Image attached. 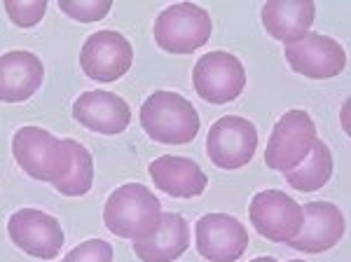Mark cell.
<instances>
[{"instance_id": "2e32d148", "label": "cell", "mask_w": 351, "mask_h": 262, "mask_svg": "<svg viewBox=\"0 0 351 262\" xmlns=\"http://www.w3.org/2000/svg\"><path fill=\"white\" fill-rule=\"evenodd\" d=\"M148 174L157 190L173 199H195L204 195L208 185L206 174L190 157L162 155L150 162Z\"/></svg>"}, {"instance_id": "603a6c76", "label": "cell", "mask_w": 351, "mask_h": 262, "mask_svg": "<svg viewBox=\"0 0 351 262\" xmlns=\"http://www.w3.org/2000/svg\"><path fill=\"white\" fill-rule=\"evenodd\" d=\"M115 253L106 239H87L66 255L64 262H112Z\"/></svg>"}, {"instance_id": "e0dca14e", "label": "cell", "mask_w": 351, "mask_h": 262, "mask_svg": "<svg viewBox=\"0 0 351 262\" xmlns=\"http://www.w3.org/2000/svg\"><path fill=\"white\" fill-rule=\"evenodd\" d=\"M260 19L269 36L288 47L311 33L316 5L311 0H269L263 5Z\"/></svg>"}, {"instance_id": "30bf717a", "label": "cell", "mask_w": 351, "mask_h": 262, "mask_svg": "<svg viewBox=\"0 0 351 262\" xmlns=\"http://www.w3.org/2000/svg\"><path fill=\"white\" fill-rule=\"evenodd\" d=\"M8 235L14 246L38 260L56 258L66 239L59 220L40 209H19L10 215Z\"/></svg>"}, {"instance_id": "3957f363", "label": "cell", "mask_w": 351, "mask_h": 262, "mask_svg": "<svg viewBox=\"0 0 351 262\" xmlns=\"http://www.w3.org/2000/svg\"><path fill=\"white\" fill-rule=\"evenodd\" d=\"M12 155L33 180L54 183L71 164V139H56L43 127H21L12 136Z\"/></svg>"}, {"instance_id": "7c38bea8", "label": "cell", "mask_w": 351, "mask_h": 262, "mask_svg": "<svg viewBox=\"0 0 351 262\" xmlns=\"http://www.w3.org/2000/svg\"><path fill=\"white\" fill-rule=\"evenodd\" d=\"M286 61L293 71L309 80H330L344 71L347 52L335 38L324 33H307L295 45H288Z\"/></svg>"}, {"instance_id": "ac0fdd59", "label": "cell", "mask_w": 351, "mask_h": 262, "mask_svg": "<svg viewBox=\"0 0 351 262\" xmlns=\"http://www.w3.org/2000/svg\"><path fill=\"white\" fill-rule=\"evenodd\" d=\"M190 246V227L180 213H162L150 237L134 241V253L143 262H173Z\"/></svg>"}, {"instance_id": "ffe728a7", "label": "cell", "mask_w": 351, "mask_h": 262, "mask_svg": "<svg viewBox=\"0 0 351 262\" xmlns=\"http://www.w3.org/2000/svg\"><path fill=\"white\" fill-rule=\"evenodd\" d=\"M94 185V159L92 152L80 141L71 139V164L68 171L59 180H54L52 187L64 197H84Z\"/></svg>"}, {"instance_id": "9a60e30c", "label": "cell", "mask_w": 351, "mask_h": 262, "mask_svg": "<svg viewBox=\"0 0 351 262\" xmlns=\"http://www.w3.org/2000/svg\"><path fill=\"white\" fill-rule=\"evenodd\" d=\"M45 66L33 52L12 49L0 56V101L24 104L43 87Z\"/></svg>"}, {"instance_id": "d4e9b609", "label": "cell", "mask_w": 351, "mask_h": 262, "mask_svg": "<svg viewBox=\"0 0 351 262\" xmlns=\"http://www.w3.org/2000/svg\"><path fill=\"white\" fill-rule=\"evenodd\" d=\"M288 262H304V260H288Z\"/></svg>"}, {"instance_id": "8fae6325", "label": "cell", "mask_w": 351, "mask_h": 262, "mask_svg": "<svg viewBox=\"0 0 351 262\" xmlns=\"http://www.w3.org/2000/svg\"><path fill=\"white\" fill-rule=\"evenodd\" d=\"M195 246L208 262H237L248 248V232L234 215L206 213L195 225Z\"/></svg>"}, {"instance_id": "4fadbf2b", "label": "cell", "mask_w": 351, "mask_h": 262, "mask_svg": "<svg viewBox=\"0 0 351 262\" xmlns=\"http://www.w3.org/2000/svg\"><path fill=\"white\" fill-rule=\"evenodd\" d=\"M304 223L300 235L288 241V246L300 250V253L319 255L326 250L335 248L342 241L347 232V220L344 213L332 202H309L302 206Z\"/></svg>"}, {"instance_id": "5bb4252c", "label": "cell", "mask_w": 351, "mask_h": 262, "mask_svg": "<svg viewBox=\"0 0 351 262\" xmlns=\"http://www.w3.org/2000/svg\"><path fill=\"white\" fill-rule=\"evenodd\" d=\"M73 117L89 131L117 136L132 122V110L122 96L106 89H94L77 96V101L73 104Z\"/></svg>"}, {"instance_id": "9c48e42d", "label": "cell", "mask_w": 351, "mask_h": 262, "mask_svg": "<svg viewBox=\"0 0 351 262\" xmlns=\"http://www.w3.org/2000/svg\"><path fill=\"white\" fill-rule=\"evenodd\" d=\"M134 66V47L120 31L92 33L80 49V68L89 80L115 82L127 75Z\"/></svg>"}, {"instance_id": "d6986e66", "label": "cell", "mask_w": 351, "mask_h": 262, "mask_svg": "<svg viewBox=\"0 0 351 262\" xmlns=\"http://www.w3.org/2000/svg\"><path fill=\"white\" fill-rule=\"evenodd\" d=\"M286 180L293 190H300V192H316L321 190L332 176V152L324 141H316L311 152L307 155L300 167H295L293 171H288Z\"/></svg>"}, {"instance_id": "44dd1931", "label": "cell", "mask_w": 351, "mask_h": 262, "mask_svg": "<svg viewBox=\"0 0 351 262\" xmlns=\"http://www.w3.org/2000/svg\"><path fill=\"white\" fill-rule=\"evenodd\" d=\"M112 3L110 0H61L59 10L71 19L80 21V24H92L101 21L110 12Z\"/></svg>"}, {"instance_id": "ba28073f", "label": "cell", "mask_w": 351, "mask_h": 262, "mask_svg": "<svg viewBox=\"0 0 351 262\" xmlns=\"http://www.w3.org/2000/svg\"><path fill=\"white\" fill-rule=\"evenodd\" d=\"M258 150V129L251 119L225 115L211 124L206 136L208 159L218 169L234 171L246 167Z\"/></svg>"}, {"instance_id": "6da1fadb", "label": "cell", "mask_w": 351, "mask_h": 262, "mask_svg": "<svg viewBox=\"0 0 351 262\" xmlns=\"http://www.w3.org/2000/svg\"><path fill=\"white\" fill-rule=\"evenodd\" d=\"M162 204L143 183H124L110 192L104 206V225L120 239H141L155 232Z\"/></svg>"}, {"instance_id": "277c9868", "label": "cell", "mask_w": 351, "mask_h": 262, "mask_svg": "<svg viewBox=\"0 0 351 262\" xmlns=\"http://www.w3.org/2000/svg\"><path fill=\"white\" fill-rule=\"evenodd\" d=\"M213 33L211 14L195 3H176L162 10L155 19L157 47L169 54H190L204 47Z\"/></svg>"}, {"instance_id": "8992f818", "label": "cell", "mask_w": 351, "mask_h": 262, "mask_svg": "<svg viewBox=\"0 0 351 262\" xmlns=\"http://www.w3.org/2000/svg\"><path fill=\"white\" fill-rule=\"evenodd\" d=\"M192 84L206 104H232L246 87V68L234 54L223 49L206 52L192 68Z\"/></svg>"}, {"instance_id": "7402d4cb", "label": "cell", "mask_w": 351, "mask_h": 262, "mask_svg": "<svg viewBox=\"0 0 351 262\" xmlns=\"http://www.w3.org/2000/svg\"><path fill=\"white\" fill-rule=\"evenodd\" d=\"M5 12H8L10 21L19 28H33L43 21L45 12H47V3L45 0H33V3H19V0H8L5 3Z\"/></svg>"}, {"instance_id": "cb8c5ba5", "label": "cell", "mask_w": 351, "mask_h": 262, "mask_svg": "<svg viewBox=\"0 0 351 262\" xmlns=\"http://www.w3.org/2000/svg\"><path fill=\"white\" fill-rule=\"evenodd\" d=\"M251 262H279V260L271 258V255H263V258H253Z\"/></svg>"}, {"instance_id": "52a82bcc", "label": "cell", "mask_w": 351, "mask_h": 262, "mask_svg": "<svg viewBox=\"0 0 351 262\" xmlns=\"http://www.w3.org/2000/svg\"><path fill=\"white\" fill-rule=\"evenodd\" d=\"M248 218L260 237L274 243L293 241L304 223V211L291 195L281 190H263L253 195Z\"/></svg>"}, {"instance_id": "5b68a950", "label": "cell", "mask_w": 351, "mask_h": 262, "mask_svg": "<svg viewBox=\"0 0 351 262\" xmlns=\"http://www.w3.org/2000/svg\"><path fill=\"white\" fill-rule=\"evenodd\" d=\"M316 141L319 134L309 112L288 110L271 129L267 147H265V164L274 171L288 174L307 159Z\"/></svg>"}, {"instance_id": "7a4b0ae2", "label": "cell", "mask_w": 351, "mask_h": 262, "mask_svg": "<svg viewBox=\"0 0 351 262\" xmlns=\"http://www.w3.org/2000/svg\"><path fill=\"white\" fill-rule=\"evenodd\" d=\"M141 127L157 143L185 145L199 134V112L185 96L160 89L141 106Z\"/></svg>"}]
</instances>
